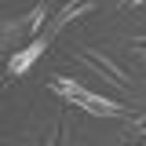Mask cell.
<instances>
[{
  "mask_svg": "<svg viewBox=\"0 0 146 146\" xmlns=\"http://www.w3.org/2000/svg\"><path fill=\"white\" fill-rule=\"evenodd\" d=\"M51 91H55V95H62V99L73 102V106L88 110L91 117H124V113H128L124 102H113V99H106V95H95V91H88L80 80H70V77L51 80Z\"/></svg>",
  "mask_w": 146,
  "mask_h": 146,
  "instance_id": "cell-1",
  "label": "cell"
},
{
  "mask_svg": "<svg viewBox=\"0 0 146 146\" xmlns=\"http://www.w3.org/2000/svg\"><path fill=\"white\" fill-rule=\"evenodd\" d=\"M84 66H91V70H99V73H106L113 84H121V88H131V73H124L121 66H117V58L106 51H99V48H84V51L77 55Z\"/></svg>",
  "mask_w": 146,
  "mask_h": 146,
  "instance_id": "cell-2",
  "label": "cell"
},
{
  "mask_svg": "<svg viewBox=\"0 0 146 146\" xmlns=\"http://www.w3.org/2000/svg\"><path fill=\"white\" fill-rule=\"evenodd\" d=\"M48 44H51V36H48V33H40V36H33L29 44L15 48V55L7 58V73H11V77H22V73L29 70V66H33L40 55L48 51Z\"/></svg>",
  "mask_w": 146,
  "mask_h": 146,
  "instance_id": "cell-3",
  "label": "cell"
},
{
  "mask_svg": "<svg viewBox=\"0 0 146 146\" xmlns=\"http://www.w3.org/2000/svg\"><path fill=\"white\" fill-rule=\"evenodd\" d=\"M91 7H95V0H91V4H70V0H66V7H62V11H58V15H55L51 22H48V36H55V33H58V29H62V26H70L73 18L88 15Z\"/></svg>",
  "mask_w": 146,
  "mask_h": 146,
  "instance_id": "cell-4",
  "label": "cell"
},
{
  "mask_svg": "<svg viewBox=\"0 0 146 146\" xmlns=\"http://www.w3.org/2000/svg\"><path fill=\"white\" fill-rule=\"evenodd\" d=\"M29 29V15L26 18H4V48H11V44H18V36Z\"/></svg>",
  "mask_w": 146,
  "mask_h": 146,
  "instance_id": "cell-5",
  "label": "cell"
},
{
  "mask_svg": "<svg viewBox=\"0 0 146 146\" xmlns=\"http://www.w3.org/2000/svg\"><path fill=\"white\" fill-rule=\"evenodd\" d=\"M44 22H51V7H48V4L40 0V4H36L33 11H29V33H33V36H40Z\"/></svg>",
  "mask_w": 146,
  "mask_h": 146,
  "instance_id": "cell-6",
  "label": "cell"
},
{
  "mask_svg": "<svg viewBox=\"0 0 146 146\" xmlns=\"http://www.w3.org/2000/svg\"><path fill=\"white\" fill-rule=\"evenodd\" d=\"M131 131H135V135H146V117H139V121L131 124Z\"/></svg>",
  "mask_w": 146,
  "mask_h": 146,
  "instance_id": "cell-7",
  "label": "cell"
},
{
  "mask_svg": "<svg viewBox=\"0 0 146 146\" xmlns=\"http://www.w3.org/2000/svg\"><path fill=\"white\" fill-rule=\"evenodd\" d=\"M135 4H146V0H121V7H135Z\"/></svg>",
  "mask_w": 146,
  "mask_h": 146,
  "instance_id": "cell-8",
  "label": "cell"
}]
</instances>
